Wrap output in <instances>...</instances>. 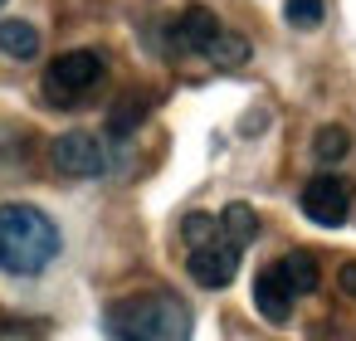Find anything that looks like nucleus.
I'll list each match as a JSON object with an SVG mask.
<instances>
[{
  "label": "nucleus",
  "instance_id": "15",
  "mask_svg": "<svg viewBox=\"0 0 356 341\" xmlns=\"http://www.w3.org/2000/svg\"><path fill=\"white\" fill-rule=\"evenodd\" d=\"M215 234H220V219H215V215H205V210H195V215H186V219H181V239H186L191 249H195V244H210Z\"/></svg>",
  "mask_w": 356,
  "mask_h": 341
},
{
  "label": "nucleus",
  "instance_id": "2",
  "mask_svg": "<svg viewBox=\"0 0 356 341\" xmlns=\"http://www.w3.org/2000/svg\"><path fill=\"white\" fill-rule=\"evenodd\" d=\"M103 326L113 341H191V307L176 292H137L118 297Z\"/></svg>",
  "mask_w": 356,
  "mask_h": 341
},
{
  "label": "nucleus",
  "instance_id": "3",
  "mask_svg": "<svg viewBox=\"0 0 356 341\" xmlns=\"http://www.w3.org/2000/svg\"><path fill=\"white\" fill-rule=\"evenodd\" d=\"M103 78H108V59H103L98 49H69V54H59V59L44 69V98H49L54 108H74V103H83Z\"/></svg>",
  "mask_w": 356,
  "mask_h": 341
},
{
  "label": "nucleus",
  "instance_id": "12",
  "mask_svg": "<svg viewBox=\"0 0 356 341\" xmlns=\"http://www.w3.org/2000/svg\"><path fill=\"white\" fill-rule=\"evenodd\" d=\"M200 54H205L215 69H239V64L249 59V40H244V35H234V30H220Z\"/></svg>",
  "mask_w": 356,
  "mask_h": 341
},
{
  "label": "nucleus",
  "instance_id": "18",
  "mask_svg": "<svg viewBox=\"0 0 356 341\" xmlns=\"http://www.w3.org/2000/svg\"><path fill=\"white\" fill-rule=\"evenodd\" d=\"M0 10H6V0H0Z\"/></svg>",
  "mask_w": 356,
  "mask_h": 341
},
{
  "label": "nucleus",
  "instance_id": "5",
  "mask_svg": "<svg viewBox=\"0 0 356 341\" xmlns=\"http://www.w3.org/2000/svg\"><path fill=\"white\" fill-rule=\"evenodd\" d=\"M49 161L59 176H74V181H88V176H103L108 171V151L93 132H64L54 147H49Z\"/></svg>",
  "mask_w": 356,
  "mask_h": 341
},
{
  "label": "nucleus",
  "instance_id": "14",
  "mask_svg": "<svg viewBox=\"0 0 356 341\" xmlns=\"http://www.w3.org/2000/svg\"><path fill=\"white\" fill-rule=\"evenodd\" d=\"M142 117H147V98H122V103H118V113L108 117V132H113V137H127Z\"/></svg>",
  "mask_w": 356,
  "mask_h": 341
},
{
  "label": "nucleus",
  "instance_id": "8",
  "mask_svg": "<svg viewBox=\"0 0 356 341\" xmlns=\"http://www.w3.org/2000/svg\"><path fill=\"white\" fill-rule=\"evenodd\" d=\"M225 25H220V15L215 10H205V6H191L181 20H176V49H191V54H200L215 35H220Z\"/></svg>",
  "mask_w": 356,
  "mask_h": 341
},
{
  "label": "nucleus",
  "instance_id": "4",
  "mask_svg": "<svg viewBox=\"0 0 356 341\" xmlns=\"http://www.w3.org/2000/svg\"><path fill=\"white\" fill-rule=\"evenodd\" d=\"M351 200H356V190H351L346 176H312V181L302 185V215H307L312 224H327V229L346 224Z\"/></svg>",
  "mask_w": 356,
  "mask_h": 341
},
{
  "label": "nucleus",
  "instance_id": "17",
  "mask_svg": "<svg viewBox=\"0 0 356 341\" xmlns=\"http://www.w3.org/2000/svg\"><path fill=\"white\" fill-rule=\"evenodd\" d=\"M337 283H341V292H351V297H356V263H341Z\"/></svg>",
  "mask_w": 356,
  "mask_h": 341
},
{
  "label": "nucleus",
  "instance_id": "1",
  "mask_svg": "<svg viewBox=\"0 0 356 341\" xmlns=\"http://www.w3.org/2000/svg\"><path fill=\"white\" fill-rule=\"evenodd\" d=\"M59 224L25 200L0 205V268L15 278H35L59 258Z\"/></svg>",
  "mask_w": 356,
  "mask_h": 341
},
{
  "label": "nucleus",
  "instance_id": "16",
  "mask_svg": "<svg viewBox=\"0 0 356 341\" xmlns=\"http://www.w3.org/2000/svg\"><path fill=\"white\" fill-rule=\"evenodd\" d=\"M283 15H288V25H293V30H317L327 10H322V0H288Z\"/></svg>",
  "mask_w": 356,
  "mask_h": 341
},
{
  "label": "nucleus",
  "instance_id": "10",
  "mask_svg": "<svg viewBox=\"0 0 356 341\" xmlns=\"http://www.w3.org/2000/svg\"><path fill=\"white\" fill-rule=\"evenodd\" d=\"M220 234H225V239H234L239 249H244V244H254V239H259V215H254V205L229 200V205H225V215H220Z\"/></svg>",
  "mask_w": 356,
  "mask_h": 341
},
{
  "label": "nucleus",
  "instance_id": "11",
  "mask_svg": "<svg viewBox=\"0 0 356 341\" xmlns=\"http://www.w3.org/2000/svg\"><path fill=\"white\" fill-rule=\"evenodd\" d=\"M0 54L6 59H35L40 54V30L30 20H6L0 25Z\"/></svg>",
  "mask_w": 356,
  "mask_h": 341
},
{
  "label": "nucleus",
  "instance_id": "6",
  "mask_svg": "<svg viewBox=\"0 0 356 341\" xmlns=\"http://www.w3.org/2000/svg\"><path fill=\"white\" fill-rule=\"evenodd\" d=\"M239 253H244V249H239L234 239L215 234L210 244H195V249H191L186 268H191V278H195L200 288H229L234 273H239Z\"/></svg>",
  "mask_w": 356,
  "mask_h": 341
},
{
  "label": "nucleus",
  "instance_id": "13",
  "mask_svg": "<svg viewBox=\"0 0 356 341\" xmlns=\"http://www.w3.org/2000/svg\"><path fill=\"white\" fill-rule=\"evenodd\" d=\"M346 151H351V132L346 127H317L312 132V156L322 161V166H337V161H346Z\"/></svg>",
  "mask_w": 356,
  "mask_h": 341
},
{
  "label": "nucleus",
  "instance_id": "7",
  "mask_svg": "<svg viewBox=\"0 0 356 341\" xmlns=\"http://www.w3.org/2000/svg\"><path fill=\"white\" fill-rule=\"evenodd\" d=\"M293 288L283 283V273L278 268H264L259 278H254V307H259V317L264 322H273V326H283L288 317H293Z\"/></svg>",
  "mask_w": 356,
  "mask_h": 341
},
{
  "label": "nucleus",
  "instance_id": "9",
  "mask_svg": "<svg viewBox=\"0 0 356 341\" xmlns=\"http://www.w3.org/2000/svg\"><path fill=\"white\" fill-rule=\"evenodd\" d=\"M278 273H283V283L298 292V297H307V292H317V283H322V268H317V253H307V249H293V253H283L278 263H273Z\"/></svg>",
  "mask_w": 356,
  "mask_h": 341
}]
</instances>
